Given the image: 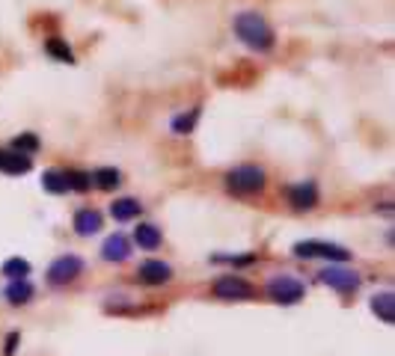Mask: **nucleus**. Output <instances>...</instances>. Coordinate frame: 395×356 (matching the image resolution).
Instances as JSON below:
<instances>
[{"label":"nucleus","instance_id":"obj_1","mask_svg":"<svg viewBox=\"0 0 395 356\" xmlns=\"http://www.w3.org/2000/svg\"><path fill=\"white\" fill-rule=\"evenodd\" d=\"M232 27H235V36L247 48L259 50V54H265V50L274 48V30H271V24L261 18L259 12H241V15H235Z\"/></svg>","mask_w":395,"mask_h":356},{"label":"nucleus","instance_id":"obj_2","mask_svg":"<svg viewBox=\"0 0 395 356\" xmlns=\"http://www.w3.org/2000/svg\"><path fill=\"white\" fill-rule=\"evenodd\" d=\"M265 169L261 166H253V163H241L235 169L226 173V188L229 193H238V196H250V193H259L265 188Z\"/></svg>","mask_w":395,"mask_h":356},{"label":"nucleus","instance_id":"obj_3","mask_svg":"<svg viewBox=\"0 0 395 356\" xmlns=\"http://www.w3.org/2000/svg\"><path fill=\"white\" fill-rule=\"evenodd\" d=\"M294 256L298 259H327V261H348L351 252L339 244L327 241H298L294 244Z\"/></svg>","mask_w":395,"mask_h":356},{"label":"nucleus","instance_id":"obj_4","mask_svg":"<svg viewBox=\"0 0 395 356\" xmlns=\"http://www.w3.org/2000/svg\"><path fill=\"white\" fill-rule=\"evenodd\" d=\"M268 294H271V300L283 303V306H291V303H301L303 300L306 288H303L301 279H294V276H274L268 282Z\"/></svg>","mask_w":395,"mask_h":356},{"label":"nucleus","instance_id":"obj_5","mask_svg":"<svg viewBox=\"0 0 395 356\" xmlns=\"http://www.w3.org/2000/svg\"><path fill=\"white\" fill-rule=\"evenodd\" d=\"M84 270V261H80L77 256H60L51 261V267H48V282L51 285H65L77 279V274Z\"/></svg>","mask_w":395,"mask_h":356},{"label":"nucleus","instance_id":"obj_6","mask_svg":"<svg viewBox=\"0 0 395 356\" xmlns=\"http://www.w3.org/2000/svg\"><path fill=\"white\" fill-rule=\"evenodd\" d=\"M214 297L220 300H250L253 297V285L241 279V276H220L214 282Z\"/></svg>","mask_w":395,"mask_h":356},{"label":"nucleus","instance_id":"obj_7","mask_svg":"<svg viewBox=\"0 0 395 356\" xmlns=\"http://www.w3.org/2000/svg\"><path fill=\"white\" fill-rule=\"evenodd\" d=\"M321 282L330 285L333 291H339V294H354L359 288V276L348 267H327L321 274Z\"/></svg>","mask_w":395,"mask_h":356},{"label":"nucleus","instance_id":"obj_8","mask_svg":"<svg viewBox=\"0 0 395 356\" xmlns=\"http://www.w3.org/2000/svg\"><path fill=\"white\" fill-rule=\"evenodd\" d=\"M288 202L298 211H309L318 205V188L312 181H301V184H291L288 188Z\"/></svg>","mask_w":395,"mask_h":356},{"label":"nucleus","instance_id":"obj_9","mask_svg":"<svg viewBox=\"0 0 395 356\" xmlns=\"http://www.w3.org/2000/svg\"><path fill=\"white\" fill-rule=\"evenodd\" d=\"M140 279L143 282H149V285H163V282H170V276H173V267L167 264V261H143L140 264Z\"/></svg>","mask_w":395,"mask_h":356},{"label":"nucleus","instance_id":"obj_10","mask_svg":"<svg viewBox=\"0 0 395 356\" xmlns=\"http://www.w3.org/2000/svg\"><path fill=\"white\" fill-rule=\"evenodd\" d=\"M30 166H33V161L27 155L0 149V173H6V176H24V173H30Z\"/></svg>","mask_w":395,"mask_h":356},{"label":"nucleus","instance_id":"obj_11","mask_svg":"<svg viewBox=\"0 0 395 356\" xmlns=\"http://www.w3.org/2000/svg\"><path fill=\"white\" fill-rule=\"evenodd\" d=\"M102 256L107 261H125L131 256V244H128V237L125 234H110L104 247H102Z\"/></svg>","mask_w":395,"mask_h":356},{"label":"nucleus","instance_id":"obj_12","mask_svg":"<svg viewBox=\"0 0 395 356\" xmlns=\"http://www.w3.org/2000/svg\"><path fill=\"white\" fill-rule=\"evenodd\" d=\"M98 229H102V214H98V211L80 208V211L75 214V232H77V234L90 237V234H95Z\"/></svg>","mask_w":395,"mask_h":356},{"label":"nucleus","instance_id":"obj_13","mask_svg":"<svg viewBox=\"0 0 395 356\" xmlns=\"http://www.w3.org/2000/svg\"><path fill=\"white\" fill-rule=\"evenodd\" d=\"M372 312L384 320V324H395V294L384 291L372 297Z\"/></svg>","mask_w":395,"mask_h":356},{"label":"nucleus","instance_id":"obj_14","mask_svg":"<svg viewBox=\"0 0 395 356\" xmlns=\"http://www.w3.org/2000/svg\"><path fill=\"white\" fill-rule=\"evenodd\" d=\"M134 241L140 244V249H158L163 237H161V229L155 223H140L134 229Z\"/></svg>","mask_w":395,"mask_h":356},{"label":"nucleus","instance_id":"obj_15","mask_svg":"<svg viewBox=\"0 0 395 356\" xmlns=\"http://www.w3.org/2000/svg\"><path fill=\"white\" fill-rule=\"evenodd\" d=\"M90 178H92L95 188H102V190H113V188H119V184H122V173H119V169H113V166L95 169V173H90Z\"/></svg>","mask_w":395,"mask_h":356},{"label":"nucleus","instance_id":"obj_16","mask_svg":"<svg viewBox=\"0 0 395 356\" xmlns=\"http://www.w3.org/2000/svg\"><path fill=\"white\" fill-rule=\"evenodd\" d=\"M110 214H113V220H119V223H125V220H134V217H140V202L131 199V196L117 199L110 205Z\"/></svg>","mask_w":395,"mask_h":356},{"label":"nucleus","instance_id":"obj_17","mask_svg":"<svg viewBox=\"0 0 395 356\" xmlns=\"http://www.w3.org/2000/svg\"><path fill=\"white\" fill-rule=\"evenodd\" d=\"M33 297V285L27 279H12L9 288H6V300L15 303V306H21V303H30Z\"/></svg>","mask_w":395,"mask_h":356},{"label":"nucleus","instance_id":"obj_18","mask_svg":"<svg viewBox=\"0 0 395 356\" xmlns=\"http://www.w3.org/2000/svg\"><path fill=\"white\" fill-rule=\"evenodd\" d=\"M42 188H45L48 193H65V190H69L65 173H63V169H45V176H42Z\"/></svg>","mask_w":395,"mask_h":356},{"label":"nucleus","instance_id":"obj_19","mask_svg":"<svg viewBox=\"0 0 395 356\" xmlns=\"http://www.w3.org/2000/svg\"><path fill=\"white\" fill-rule=\"evenodd\" d=\"M45 50H48V54H51L54 60H60V63H75V50H72L69 45H65L60 36L48 39V42H45Z\"/></svg>","mask_w":395,"mask_h":356},{"label":"nucleus","instance_id":"obj_20","mask_svg":"<svg viewBox=\"0 0 395 356\" xmlns=\"http://www.w3.org/2000/svg\"><path fill=\"white\" fill-rule=\"evenodd\" d=\"M200 107H190V113H178L175 119H173V131L175 134H190L193 128H196V119H200Z\"/></svg>","mask_w":395,"mask_h":356},{"label":"nucleus","instance_id":"obj_21","mask_svg":"<svg viewBox=\"0 0 395 356\" xmlns=\"http://www.w3.org/2000/svg\"><path fill=\"white\" fill-rule=\"evenodd\" d=\"M4 274H6L9 279H27V274H30V261L21 259V256L6 259V261H4Z\"/></svg>","mask_w":395,"mask_h":356},{"label":"nucleus","instance_id":"obj_22","mask_svg":"<svg viewBox=\"0 0 395 356\" xmlns=\"http://www.w3.org/2000/svg\"><path fill=\"white\" fill-rule=\"evenodd\" d=\"M12 146H15V151H18V155H33V151H39V137L36 134H21V137H15L12 140Z\"/></svg>","mask_w":395,"mask_h":356},{"label":"nucleus","instance_id":"obj_23","mask_svg":"<svg viewBox=\"0 0 395 356\" xmlns=\"http://www.w3.org/2000/svg\"><path fill=\"white\" fill-rule=\"evenodd\" d=\"M65 181H69V190H90V184H92V178H90V173H80V169H69L65 173Z\"/></svg>","mask_w":395,"mask_h":356},{"label":"nucleus","instance_id":"obj_24","mask_svg":"<svg viewBox=\"0 0 395 356\" xmlns=\"http://www.w3.org/2000/svg\"><path fill=\"white\" fill-rule=\"evenodd\" d=\"M15 345H18V335H15V333H12V335L6 338V353H12V350H15Z\"/></svg>","mask_w":395,"mask_h":356}]
</instances>
